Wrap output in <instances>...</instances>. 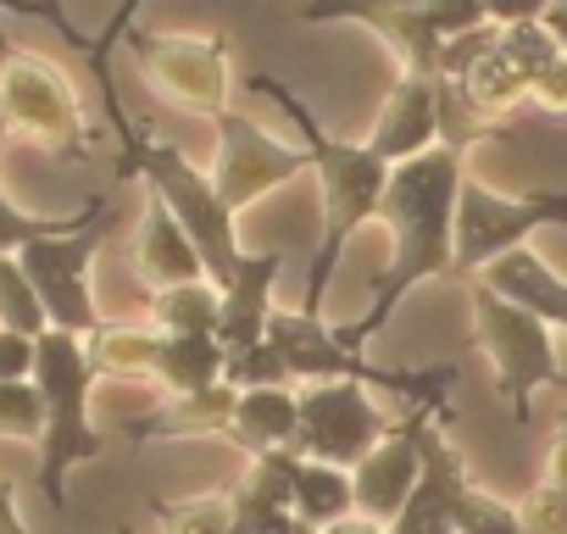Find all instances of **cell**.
Returning a JSON list of instances; mask_svg holds the SVG:
<instances>
[{"label": "cell", "mask_w": 567, "mask_h": 534, "mask_svg": "<svg viewBox=\"0 0 567 534\" xmlns=\"http://www.w3.org/2000/svg\"><path fill=\"white\" fill-rule=\"evenodd\" d=\"M462 151L451 145H434L401 167H390V184H384V201H379V217L390 223V261L379 267V279L368 290V312L357 324H340V340L346 351H368V340L395 318V307L440 279V274H456V195H462Z\"/></svg>", "instance_id": "1"}, {"label": "cell", "mask_w": 567, "mask_h": 534, "mask_svg": "<svg viewBox=\"0 0 567 534\" xmlns=\"http://www.w3.org/2000/svg\"><path fill=\"white\" fill-rule=\"evenodd\" d=\"M256 84H261L284 112H290V123L307 134V156H312V167H318V178H323V245H318V256H312V279H307V301H301V312L323 318V296H329V285H334V267H340L351 234L379 217V201H384V184H390V162H379V156L368 151V140L351 145V140L329 134V129L312 117V106H307L290 84H284V79H267V73H261Z\"/></svg>", "instance_id": "2"}, {"label": "cell", "mask_w": 567, "mask_h": 534, "mask_svg": "<svg viewBox=\"0 0 567 534\" xmlns=\"http://www.w3.org/2000/svg\"><path fill=\"white\" fill-rule=\"evenodd\" d=\"M34 384L45 396V434H40V490L56 512H68V473L106 451L101 429L90 423L95 368L79 335L45 329L34 340Z\"/></svg>", "instance_id": "3"}, {"label": "cell", "mask_w": 567, "mask_h": 534, "mask_svg": "<svg viewBox=\"0 0 567 534\" xmlns=\"http://www.w3.org/2000/svg\"><path fill=\"white\" fill-rule=\"evenodd\" d=\"M123 151H128V173L145 178V189L184 223V234L195 239V250L206 261V279L223 290L239 274L245 250H239V223L223 206L212 173H200L184 151H173L162 140H145V134H123Z\"/></svg>", "instance_id": "4"}, {"label": "cell", "mask_w": 567, "mask_h": 534, "mask_svg": "<svg viewBox=\"0 0 567 534\" xmlns=\"http://www.w3.org/2000/svg\"><path fill=\"white\" fill-rule=\"evenodd\" d=\"M106 234H112V201H90L56 234H45V239L18 250V261H23V274H29L51 329L90 340L106 324L95 312V296H90V267H95V250H101Z\"/></svg>", "instance_id": "5"}, {"label": "cell", "mask_w": 567, "mask_h": 534, "mask_svg": "<svg viewBox=\"0 0 567 534\" xmlns=\"http://www.w3.org/2000/svg\"><path fill=\"white\" fill-rule=\"evenodd\" d=\"M301 18L307 23H334V18L368 23L401 51L406 73H423V79H440L445 40L489 23L484 0H312V7H301Z\"/></svg>", "instance_id": "6"}, {"label": "cell", "mask_w": 567, "mask_h": 534, "mask_svg": "<svg viewBox=\"0 0 567 534\" xmlns=\"http://www.w3.org/2000/svg\"><path fill=\"white\" fill-rule=\"evenodd\" d=\"M473 335L495 368V396L512 407L517 423H528V401L539 390H567V373L556 362V329L484 285H473Z\"/></svg>", "instance_id": "7"}, {"label": "cell", "mask_w": 567, "mask_h": 534, "mask_svg": "<svg viewBox=\"0 0 567 534\" xmlns=\"http://www.w3.org/2000/svg\"><path fill=\"white\" fill-rule=\"evenodd\" d=\"M0 112H7L12 134H29L62 156L90 151V129H84V106H79L73 79L56 62L18 51L7 40H0Z\"/></svg>", "instance_id": "8"}, {"label": "cell", "mask_w": 567, "mask_h": 534, "mask_svg": "<svg viewBox=\"0 0 567 534\" xmlns=\"http://www.w3.org/2000/svg\"><path fill=\"white\" fill-rule=\"evenodd\" d=\"M390 434H395V423L373 401V390L362 379H334V384H307L301 390V418H296L290 451L307 456V462H329V468L351 473Z\"/></svg>", "instance_id": "9"}, {"label": "cell", "mask_w": 567, "mask_h": 534, "mask_svg": "<svg viewBox=\"0 0 567 534\" xmlns=\"http://www.w3.org/2000/svg\"><path fill=\"white\" fill-rule=\"evenodd\" d=\"M134 62L173 106L195 117L228 112V45L206 34H134Z\"/></svg>", "instance_id": "10"}, {"label": "cell", "mask_w": 567, "mask_h": 534, "mask_svg": "<svg viewBox=\"0 0 567 534\" xmlns=\"http://www.w3.org/2000/svg\"><path fill=\"white\" fill-rule=\"evenodd\" d=\"M312 167L307 145H284L272 134H261L250 117L223 112L217 117V162H212V184L223 195L228 212L256 206L261 195H272L278 184H290Z\"/></svg>", "instance_id": "11"}, {"label": "cell", "mask_w": 567, "mask_h": 534, "mask_svg": "<svg viewBox=\"0 0 567 534\" xmlns=\"http://www.w3.org/2000/svg\"><path fill=\"white\" fill-rule=\"evenodd\" d=\"M445 418V401H417L406 407V418L395 423V434L384 445H373L357 468H351V490H357V512L373 517V523H395L401 506L412 501L417 479H423V445H429V429Z\"/></svg>", "instance_id": "12"}, {"label": "cell", "mask_w": 567, "mask_h": 534, "mask_svg": "<svg viewBox=\"0 0 567 534\" xmlns=\"http://www.w3.org/2000/svg\"><path fill=\"white\" fill-rule=\"evenodd\" d=\"M545 217H539V206L523 195H495V189H484V184H462V195H456V267L473 279L478 267H489L495 256H506V250H517V245H528V234L539 228Z\"/></svg>", "instance_id": "13"}, {"label": "cell", "mask_w": 567, "mask_h": 534, "mask_svg": "<svg viewBox=\"0 0 567 534\" xmlns=\"http://www.w3.org/2000/svg\"><path fill=\"white\" fill-rule=\"evenodd\" d=\"M440 145V79H423V73H401L379 123H373V140L368 151L390 167L423 156Z\"/></svg>", "instance_id": "14"}, {"label": "cell", "mask_w": 567, "mask_h": 534, "mask_svg": "<svg viewBox=\"0 0 567 534\" xmlns=\"http://www.w3.org/2000/svg\"><path fill=\"white\" fill-rule=\"evenodd\" d=\"M278 274H284V256L278 250H245L239 256V274L223 285V318H217V340L223 351H250L267 340V324H272V290H278Z\"/></svg>", "instance_id": "15"}, {"label": "cell", "mask_w": 567, "mask_h": 534, "mask_svg": "<svg viewBox=\"0 0 567 534\" xmlns=\"http://www.w3.org/2000/svg\"><path fill=\"white\" fill-rule=\"evenodd\" d=\"M473 285L495 290L501 301H512V307L534 312L539 324H550L556 335H567V279L556 274V267L534 245H517V250L495 256L489 267H478V274H473Z\"/></svg>", "instance_id": "16"}, {"label": "cell", "mask_w": 567, "mask_h": 534, "mask_svg": "<svg viewBox=\"0 0 567 534\" xmlns=\"http://www.w3.org/2000/svg\"><path fill=\"white\" fill-rule=\"evenodd\" d=\"M267 462L278 479H284V495H290V512L312 528H329L340 517L357 512V490H351V473L346 468H329V462H307L296 451H267L256 456Z\"/></svg>", "instance_id": "17"}, {"label": "cell", "mask_w": 567, "mask_h": 534, "mask_svg": "<svg viewBox=\"0 0 567 534\" xmlns=\"http://www.w3.org/2000/svg\"><path fill=\"white\" fill-rule=\"evenodd\" d=\"M134 261H140V274L151 279V290L206 279V261H200L195 239L184 234V223H178L156 195H151V206H145V223H140V239H134Z\"/></svg>", "instance_id": "18"}, {"label": "cell", "mask_w": 567, "mask_h": 534, "mask_svg": "<svg viewBox=\"0 0 567 534\" xmlns=\"http://www.w3.org/2000/svg\"><path fill=\"white\" fill-rule=\"evenodd\" d=\"M296 418H301V390L290 384H272V390H239L234 401V423H228V440L256 462L267 451H290L296 440Z\"/></svg>", "instance_id": "19"}, {"label": "cell", "mask_w": 567, "mask_h": 534, "mask_svg": "<svg viewBox=\"0 0 567 534\" xmlns=\"http://www.w3.org/2000/svg\"><path fill=\"white\" fill-rule=\"evenodd\" d=\"M456 468H462V456L434 423L429 445H423V479H417L412 501L401 506V517L390 523V534H456V523H451V473Z\"/></svg>", "instance_id": "20"}, {"label": "cell", "mask_w": 567, "mask_h": 534, "mask_svg": "<svg viewBox=\"0 0 567 534\" xmlns=\"http://www.w3.org/2000/svg\"><path fill=\"white\" fill-rule=\"evenodd\" d=\"M167 396H200L217 390L228 379V351L217 335H162L156 351V373H151Z\"/></svg>", "instance_id": "21"}, {"label": "cell", "mask_w": 567, "mask_h": 534, "mask_svg": "<svg viewBox=\"0 0 567 534\" xmlns=\"http://www.w3.org/2000/svg\"><path fill=\"white\" fill-rule=\"evenodd\" d=\"M84 351H90L95 379H151L156 351H162V329H151V324H101L84 340Z\"/></svg>", "instance_id": "22"}, {"label": "cell", "mask_w": 567, "mask_h": 534, "mask_svg": "<svg viewBox=\"0 0 567 534\" xmlns=\"http://www.w3.org/2000/svg\"><path fill=\"white\" fill-rule=\"evenodd\" d=\"M451 84L467 95V106H473L484 123H495V117H506L512 106H523V101H528V79L501 57V34H495V45H489L484 57H473Z\"/></svg>", "instance_id": "23"}, {"label": "cell", "mask_w": 567, "mask_h": 534, "mask_svg": "<svg viewBox=\"0 0 567 534\" xmlns=\"http://www.w3.org/2000/svg\"><path fill=\"white\" fill-rule=\"evenodd\" d=\"M234 401H239V390L223 379L217 390L173 396L162 412H151L145 423H134V434H228V423H234Z\"/></svg>", "instance_id": "24"}, {"label": "cell", "mask_w": 567, "mask_h": 534, "mask_svg": "<svg viewBox=\"0 0 567 534\" xmlns=\"http://www.w3.org/2000/svg\"><path fill=\"white\" fill-rule=\"evenodd\" d=\"M217 318H223V290L212 279L167 285L151 296V329L162 335H217Z\"/></svg>", "instance_id": "25"}, {"label": "cell", "mask_w": 567, "mask_h": 534, "mask_svg": "<svg viewBox=\"0 0 567 534\" xmlns=\"http://www.w3.org/2000/svg\"><path fill=\"white\" fill-rule=\"evenodd\" d=\"M451 523H456V534H523L517 506L489 495V490H478L467 479V468L451 473Z\"/></svg>", "instance_id": "26"}, {"label": "cell", "mask_w": 567, "mask_h": 534, "mask_svg": "<svg viewBox=\"0 0 567 534\" xmlns=\"http://www.w3.org/2000/svg\"><path fill=\"white\" fill-rule=\"evenodd\" d=\"M0 329L29 335V340H40L51 329V318H45V307H40V296H34L18 256H0Z\"/></svg>", "instance_id": "27"}, {"label": "cell", "mask_w": 567, "mask_h": 534, "mask_svg": "<svg viewBox=\"0 0 567 534\" xmlns=\"http://www.w3.org/2000/svg\"><path fill=\"white\" fill-rule=\"evenodd\" d=\"M45 434V396L34 379H12L0 384V440H29L40 445Z\"/></svg>", "instance_id": "28"}, {"label": "cell", "mask_w": 567, "mask_h": 534, "mask_svg": "<svg viewBox=\"0 0 567 534\" xmlns=\"http://www.w3.org/2000/svg\"><path fill=\"white\" fill-rule=\"evenodd\" d=\"M501 57L534 84L556 57H561V45L550 40V29L545 23H517V29H501Z\"/></svg>", "instance_id": "29"}, {"label": "cell", "mask_w": 567, "mask_h": 534, "mask_svg": "<svg viewBox=\"0 0 567 534\" xmlns=\"http://www.w3.org/2000/svg\"><path fill=\"white\" fill-rule=\"evenodd\" d=\"M167 534H228L234 528V501L228 495H200V501H178V506H156Z\"/></svg>", "instance_id": "30"}, {"label": "cell", "mask_w": 567, "mask_h": 534, "mask_svg": "<svg viewBox=\"0 0 567 534\" xmlns=\"http://www.w3.org/2000/svg\"><path fill=\"white\" fill-rule=\"evenodd\" d=\"M228 384H234V390H272V384H290V390H296L290 368H284V357H278L267 340L228 357Z\"/></svg>", "instance_id": "31"}, {"label": "cell", "mask_w": 567, "mask_h": 534, "mask_svg": "<svg viewBox=\"0 0 567 534\" xmlns=\"http://www.w3.org/2000/svg\"><path fill=\"white\" fill-rule=\"evenodd\" d=\"M68 217H34V212H23L7 189H0V256H18L23 245H34V239H45V234H56Z\"/></svg>", "instance_id": "32"}, {"label": "cell", "mask_w": 567, "mask_h": 534, "mask_svg": "<svg viewBox=\"0 0 567 534\" xmlns=\"http://www.w3.org/2000/svg\"><path fill=\"white\" fill-rule=\"evenodd\" d=\"M517 517H523V534H567V490L545 479L539 490L523 495Z\"/></svg>", "instance_id": "33"}, {"label": "cell", "mask_w": 567, "mask_h": 534, "mask_svg": "<svg viewBox=\"0 0 567 534\" xmlns=\"http://www.w3.org/2000/svg\"><path fill=\"white\" fill-rule=\"evenodd\" d=\"M528 101L534 106H545V112H556V117H567V51L528 84Z\"/></svg>", "instance_id": "34"}, {"label": "cell", "mask_w": 567, "mask_h": 534, "mask_svg": "<svg viewBox=\"0 0 567 534\" xmlns=\"http://www.w3.org/2000/svg\"><path fill=\"white\" fill-rule=\"evenodd\" d=\"M12 379H34V340L0 329V384H12Z\"/></svg>", "instance_id": "35"}, {"label": "cell", "mask_w": 567, "mask_h": 534, "mask_svg": "<svg viewBox=\"0 0 567 534\" xmlns=\"http://www.w3.org/2000/svg\"><path fill=\"white\" fill-rule=\"evenodd\" d=\"M484 12L495 29H517V23H545L550 0H484Z\"/></svg>", "instance_id": "36"}, {"label": "cell", "mask_w": 567, "mask_h": 534, "mask_svg": "<svg viewBox=\"0 0 567 534\" xmlns=\"http://www.w3.org/2000/svg\"><path fill=\"white\" fill-rule=\"evenodd\" d=\"M545 479L567 490V418H561V429H556V440H550V456H545Z\"/></svg>", "instance_id": "37"}, {"label": "cell", "mask_w": 567, "mask_h": 534, "mask_svg": "<svg viewBox=\"0 0 567 534\" xmlns=\"http://www.w3.org/2000/svg\"><path fill=\"white\" fill-rule=\"evenodd\" d=\"M0 534H29V523H23V512H18L12 484H0Z\"/></svg>", "instance_id": "38"}, {"label": "cell", "mask_w": 567, "mask_h": 534, "mask_svg": "<svg viewBox=\"0 0 567 534\" xmlns=\"http://www.w3.org/2000/svg\"><path fill=\"white\" fill-rule=\"evenodd\" d=\"M318 534H390V528L373 523V517H362V512H351V517H340V523H329V528H318Z\"/></svg>", "instance_id": "39"}, {"label": "cell", "mask_w": 567, "mask_h": 534, "mask_svg": "<svg viewBox=\"0 0 567 534\" xmlns=\"http://www.w3.org/2000/svg\"><path fill=\"white\" fill-rule=\"evenodd\" d=\"M528 201L539 206V217H545V223H567V195H556V189H534Z\"/></svg>", "instance_id": "40"}, {"label": "cell", "mask_w": 567, "mask_h": 534, "mask_svg": "<svg viewBox=\"0 0 567 534\" xmlns=\"http://www.w3.org/2000/svg\"><path fill=\"white\" fill-rule=\"evenodd\" d=\"M545 29H550V40L567 51V0H550V12H545Z\"/></svg>", "instance_id": "41"}, {"label": "cell", "mask_w": 567, "mask_h": 534, "mask_svg": "<svg viewBox=\"0 0 567 534\" xmlns=\"http://www.w3.org/2000/svg\"><path fill=\"white\" fill-rule=\"evenodd\" d=\"M0 12H29V18H34L40 7H29V0H0Z\"/></svg>", "instance_id": "42"}, {"label": "cell", "mask_w": 567, "mask_h": 534, "mask_svg": "<svg viewBox=\"0 0 567 534\" xmlns=\"http://www.w3.org/2000/svg\"><path fill=\"white\" fill-rule=\"evenodd\" d=\"M45 18H51L56 29H68V23H62V0H45Z\"/></svg>", "instance_id": "43"}, {"label": "cell", "mask_w": 567, "mask_h": 534, "mask_svg": "<svg viewBox=\"0 0 567 534\" xmlns=\"http://www.w3.org/2000/svg\"><path fill=\"white\" fill-rule=\"evenodd\" d=\"M7 134H12V123H7V112H0V151H7Z\"/></svg>", "instance_id": "44"}, {"label": "cell", "mask_w": 567, "mask_h": 534, "mask_svg": "<svg viewBox=\"0 0 567 534\" xmlns=\"http://www.w3.org/2000/svg\"><path fill=\"white\" fill-rule=\"evenodd\" d=\"M117 534H134V528H117Z\"/></svg>", "instance_id": "45"}]
</instances>
